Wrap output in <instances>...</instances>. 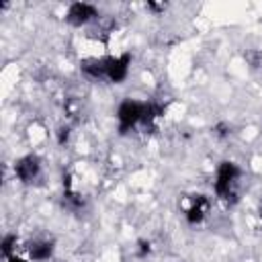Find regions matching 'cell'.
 <instances>
[{"label":"cell","instance_id":"obj_2","mask_svg":"<svg viewBox=\"0 0 262 262\" xmlns=\"http://www.w3.org/2000/svg\"><path fill=\"white\" fill-rule=\"evenodd\" d=\"M143 108L145 104L137 102V100H125L119 111H117V119H119V131L127 133L129 129H133L137 123H141L143 117Z\"/></svg>","mask_w":262,"mask_h":262},{"label":"cell","instance_id":"obj_6","mask_svg":"<svg viewBox=\"0 0 262 262\" xmlns=\"http://www.w3.org/2000/svg\"><path fill=\"white\" fill-rule=\"evenodd\" d=\"M39 170H41V164H39V158L37 156H25V158H20L14 164V172H16V176L23 182H33L37 178Z\"/></svg>","mask_w":262,"mask_h":262},{"label":"cell","instance_id":"obj_4","mask_svg":"<svg viewBox=\"0 0 262 262\" xmlns=\"http://www.w3.org/2000/svg\"><path fill=\"white\" fill-rule=\"evenodd\" d=\"M129 66H131V55L129 53H123L119 57H106V76L111 82L119 84L127 78V72H129Z\"/></svg>","mask_w":262,"mask_h":262},{"label":"cell","instance_id":"obj_12","mask_svg":"<svg viewBox=\"0 0 262 262\" xmlns=\"http://www.w3.org/2000/svg\"><path fill=\"white\" fill-rule=\"evenodd\" d=\"M260 215H262V213H260Z\"/></svg>","mask_w":262,"mask_h":262},{"label":"cell","instance_id":"obj_3","mask_svg":"<svg viewBox=\"0 0 262 262\" xmlns=\"http://www.w3.org/2000/svg\"><path fill=\"white\" fill-rule=\"evenodd\" d=\"M98 16L96 8L92 4H86V2H74L70 8H68V14H66V20L74 27H82L90 20H94Z\"/></svg>","mask_w":262,"mask_h":262},{"label":"cell","instance_id":"obj_10","mask_svg":"<svg viewBox=\"0 0 262 262\" xmlns=\"http://www.w3.org/2000/svg\"><path fill=\"white\" fill-rule=\"evenodd\" d=\"M147 6H149V8H151V10H164V8H166V6H164V4H154V2H149V4H147Z\"/></svg>","mask_w":262,"mask_h":262},{"label":"cell","instance_id":"obj_1","mask_svg":"<svg viewBox=\"0 0 262 262\" xmlns=\"http://www.w3.org/2000/svg\"><path fill=\"white\" fill-rule=\"evenodd\" d=\"M239 174H242V170L233 162H223L219 166L217 178H215L217 196H221L223 201H235V184H237Z\"/></svg>","mask_w":262,"mask_h":262},{"label":"cell","instance_id":"obj_11","mask_svg":"<svg viewBox=\"0 0 262 262\" xmlns=\"http://www.w3.org/2000/svg\"><path fill=\"white\" fill-rule=\"evenodd\" d=\"M8 262H27V260H20V258H10Z\"/></svg>","mask_w":262,"mask_h":262},{"label":"cell","instance_id":"obj_8","mask_svg":"<svg viewBox=\"0 0 262 262\" xmlns=\"http://www.w3.org/2000/svg\"><path fill=\"white\" fill-rule=\"evenodd\" d=\"M82 72L92 78H104L106 76V59H86V61H82Z\"/></svg>","mask_w":262,"mask_h":262},{"label":"cell","instance_id":"obj_5","mask_svg":"<svg viewBox=\"0 0 262 262\" xmlns=\"http://www.w3.org/2000/svg\"><path fill=\"white\" fill-rule=\"evenodd\" d=\"M209 213V199L205 194H192L186 209H184V215H186V221L188 223H201Z\"/></svg>","mask_w":262,"mask_h":262},{"label":"cell","instance_id":"obj_7","mask_svg":"<svg viewBox=\"0 0 262 262\" xmlns=\"http://www.w3.org/2000/svg\"><path fill=\"white\" fill-rule=\"evenodd\" d=\"M27 250H29L31 260L41 262V260H47L53 254V244L51 242H45V239H37V242H31Z\"/></svg>","mask_w":262,"mask_h":262},{"label":"cell","instance_id":"obj_9","mask_svg":"<svg viewBox=\"0 0 262 262\" xmlns=\"http://www.w3.org/2000/svg\"><path fill=\"white\" fill-rule=\"evenodd\" d=\"M14 242H16V237H14V235H6V237H4V242H2V254H6V256H8V254H10V250L14 248V246H12Z\"/></svg>","mask_w":262,"mask_h":262}]
</instances>
